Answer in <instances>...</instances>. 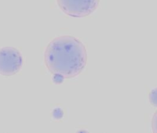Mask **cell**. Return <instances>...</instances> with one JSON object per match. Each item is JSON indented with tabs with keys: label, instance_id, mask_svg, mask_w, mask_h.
I'll return each mask as SVG.
<instances>
[{
	"label": "cell",
	"instance_id": "6",
	"mask_svg": "<svg viewBox=\"0 0 157 133\" xmlns=\"http://www.w3.org/2000/svg\"><path fill=\"white\" fill-rule=\"evenodd\" d=\"M63 78L61 76H55V77L53 78V81L57 84L61 83L62 82H63Z\"/></svg>",
	"mask_w": 157,
	"mask_h": 133
},
{
	"label": "cell",
	"instance_id": "7",
	"mask_svg": "<svg viewBox=\"0 0 157 133\" xmlns=\"http://www.w3.org/2000/svg\"><path fill=\"white\" fill-rule=\"evenodd\" d=\"M62 115H63V113L62 112V111L60 110H56L55 112H54V116L56 118H59L58 115H59L60 117H62Z\"/></svg>",
	"mask_w": 157,
	"mask_h": 133
},
{
	"label": "cell",
	"instance_id": "1",
	"mask_svg": "<svg viewBox=\"0 0 157 133\" xmlns=\"http://www.w3.org/2000/svg\"><path fill=\"white\" fill-rule=\"evenodd\" d=\"M87 54L83 43L71 36H62L52 40L46 48L44 63L55 76L75 78L86 66Z\"/></svg>",
	"mask_w": 157,
	"mask_h": 133
},
{
	"label": "cell",
	"instance_id": "5",
	"mask_svg": "<svg viewBox=\"0 0 157 133\" xmlns=\"http://www.w3.org/2000/svg\"><path fill=\"white\" fill-rule=\"evenodd\" d=\"M152 128L154 133H157V111L155 112L152 119Z\"/></svg>",
	"mask_w": 157,
	"mask_h": 133
},
{
	"label": "cell",
	"instance_id": "2",
	"mask_svg": "<svg viewBox=\"0 0 157 133\" xmlns=\"http://www.w3.org/2000/svg\"><path fill=\"white\" fill-rule=\"evenodd\" d=\"M59 8L67 16L82 18L92 14L100 0H57Z\"/></svg>",
	"mask_w": 157,
	"mask_h": 133
},
{
	"label": "cell",
	"instance_id": "3",
	"mask_svg": "<svg viewBox=\"0 0 157 133\" xmlns=\"http://www.w3.org/2000/svg\"><path fill=\"white\" fill-rule=\"evenodd\" d=\"M23 66V56L17 49L4 47L0 49V75L11 76L17 73Z\"/></svg>",
	"mask_w": 157,
	"mask_h": 133
},
{
	"label": "cell",
	"instance_id": "4",
	"mask_svg": "<svg viewBox=\"0 0 157 133\" xmlns=\"http://www.w3.org/2000/svg\"><path fill=\"white\" fill-rule=\"evenodd\" d=\"M150 102L154 106L157 107V88L154 89L150 92L149 95Z\"/></svg>",
	"mask_w": 157,
	"mask_h": 133
}]
</instances>
